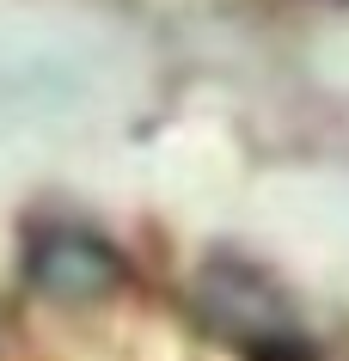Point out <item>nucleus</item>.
Here are the masks:
<instances>
[{
  "mask_svg": "<svg viewBox=\"0 0 349 361\" xmlns=\"http://www.w3.org/2000/svg\"><path fill=\"white\" fill-rule=\"evenodd\" d=\"M25 276L37 288L43 300H98V294H111L123 282V264H116V251L86 227H43L25 251Z\"/></svg>",
  "mask_w": 349,
  "mask_h": 361,
  "instance_id": "nucleus-1",
  "label": "nucleus"
},
{
  "mask_svg": "<svg viewBox=\"0 0 349 361\" xmlns=\"http://www.w3.org/2000/svg\"><path fill=\"white\" fill-rule=\"evenodd\" d=\"M307 202L312 214H319V233H331L337 245H349V178H319V184H307Z\"/></svg>",
  "mask_w": 349,
  "mask_h": 361,
  "instance_id": "nucleus-2",
  "label": "nucleus"
}]
</instances>
